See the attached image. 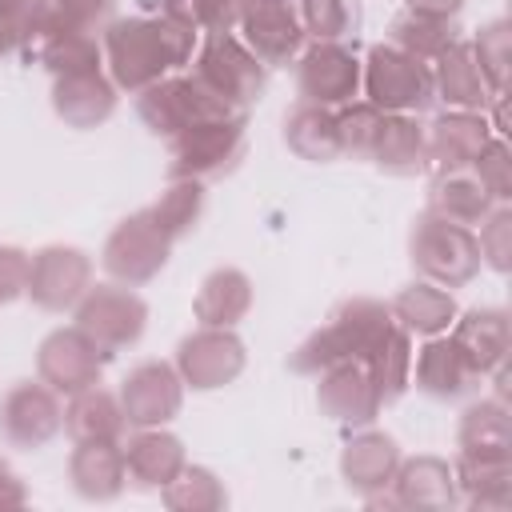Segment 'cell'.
Returning <instances> with one entry per match:
<instances>
[{"instance_id":"cell-5","label":"cell","mask_w":512,"mask_h":512,"mask_svg":"<svg viewBox=\"0 0 512 512\" xmlns=\"http://www.w3.org/2000/svg\"><path fill=\"white\" fill-rule=\"evenodd\" d=\"M360 88H364L368 104H376L380 112H412V116H420L436 100L432 64L400 52L388 40L372 44L368 56L360 60Z\"/></svg>"},{"instance_id":"cell-51","label":"cell","mask_w":512,"mask_h":512,"mask_svg":"<svg viewBox=\"0 0 512 512\" xmlns=\"http://www.w3.org/2000/svg\"><path fill=\"white\" fill-rule=\"evenodd\" d=\"M408 12H420V16H436V20H456L464 0H404Z\"/></svg>"},{"instance_id":"cell-40","label":"cell","mask_w":512,"mask_h":512,"mask_svg":"<svg viewBox=\"0 0 512 512\" xmlns=\"http://www.w3.org/2000/svg\"><path fill=\"white\" fill-rule=\"evenodd\" d=\"M296 16L312 40H352L360 28L356 0H296Z\"/></svg>"},{"instance_id":"cell-13","label":"cell","mask_w":512,"mask_h":512,"mask_svg":"<svg viewBox=\"0 0 512 512\" xmlns=\"http://www.w3.org/2000/svg\"><path fill=\"white\" fill-rule=\"evenodd\" d=\"M92 284V256L76 244H44L32 252L28 300L44 312H68Z\"/></svg>"},{"instance_id":"cell-33","label":"cell","mask_w":512,"mask_h":512,"mask_svg":"<svg viewBox=\"0 0 512 512\" xmlns=\"http://www.w3.org/2000/svg\"><path fill=\"white\" fill-rule=\"evenodd\" d=\"M388 308L416 336H440V332H448L452 320H456V312H460L456 300H452V292L440 288V284H432V280H416V284L400 288Z\"/></svg>"},{"instance_id":"cell-39","label":"cell","mask_w":512,"mask_h":512,"mask_svg":"<svg viewBox=\"0 0 512 512\" xmlns=\"http://www.w3.org/2000/svg\"><path fill=\"white\" fill-rule=\"evenodd\" d=\"M456 40V28L452 20H436V16H420V12H400L392 24H388V44H396L400 52L432 64L448 44Z\"/></svg>"},{"instance_id":"cell-30","label":"cell","mask_w":512,"mask_h":512,"mask_svg":"<svg viewBox=\"0 0 512 512\" xmlns=\"http://www.w3.org/2000/svg\"><path fill=\"white\" fill-rule=\"evenodd\" d=\"M460 456H488V460H512V420L508 404L500 396H484L464 408L456 428Z\"/></svg>"},{"instance_id":"cell-4","label":"cell","mask_w":512,"mask_h":512,"mask_svg":"<svg viewBox=\"0 0 512 512\" xmlns=\"http://www.w3.org/2000/svg\"><path fill=\"white\" fill-rule=\"evenodd\" d=\"M248 148V116H216L188 124L184 132L168 136V176L188 180H220L228 176Z\"/></svg>"},{"instance_id":"cell-45","label":"cell","mask_w":512,"mask_h":512,"mask_svg":"<svg viewBox=\"0 0 512 512\" xmlns=\"http://www.w3.org/2000/svg\"><path fill=\"white\" fill-rule=\"evenodd\" d=\"M44 16H48V0H0V56L24 52V44L36 36Z\"/></svg>"},{"instance_id":"cell-47","label":"cell","mask_w":512,"mask_h":512,"mask_svg":"<svg viewBox=\"0 0 512 512\" xmlns=\"http://www.w3.org/2000/svg\"><path fill=\"white\" fill-rule=\"evenodd\" d=\"M472 172L496 204H508V196H512V148L504 136H492L480 148V156L472 160Z\"/></svg>"},{"instance_id":"cell-43","label":"cell","mask_w":512,"mask_h":512,"mask_svg":"<svg viewBox=\"0 0 512 512\" xmlns=\"http://www.w3.org/2000/svg\"><path fill=\"white\" fill-rule=\"evenodd\" d=\"M160 12L184 28L200 32H232L240 0H160Z\"/></svg>"},{"instance_id":"cell-10","label":"cell","mask_w":512,"mask_h":512,"mask_svg":"<svg viewBox=\"0 0 512 512\" xmlns=\"http://www.w3.org/2000/svg\"><path fill=\"white\" fill-rule=\"evenodd\" d=\"M264 68H288L296 64L304 48V28L296 16V0H240L236 28H232Z\"/></svg>"},{"instance_id":"cell-21","label":"cell","mask_w":512,"mask_h":512,"mask_svg":"<svg viewBox=\"0 0 512 512\" xmlns=\"http://www.w3.org/2000/svg\"><path fill=\"white\" fill-rule=\"evenodd\" d=\"M432 88H436V100H444L448 108H460V112H488L500 100L488 88L476 56H472V44L460 36L432 60Z\"/></svg>"},{"instance_id":"cell-29","label":"cell","mask_w":512,"mask_h":512,"mask_svg":"<svg viewBox=\"0 0 512 512\" xmlns=\"http://www.w3.org/2000/svg\"><path fill=\"white\" fill-rule=\"evenodd\" d=\"M328 320L340 328L344 348H348V360H360V364H368V356L396 328L392 308L384 300H372V296H348V300H340Z\"/></svg>"},{"instance_id":"cell-6","label":"cell","mask_w":512,"mask_h":512,"mask_svg":"<svg viewBox=\"0 0 512 512\" xmlns=\"http://www.w3.org/2000/svg\"><path fill=\"white\" fill-rule=\"evenodd\" d=\"M136 116L144 120L148 132L168 140V136L184 132L188 124L216 120V116H248V112L212 96L192 72H168L156 84H148L144 92H136Z\"/></svg>"},{"instance_id":"cell-15","label":"cell","mask_w":512,"mask_h":512,"mask_svg":"<svg viewBox=\"0 0 512 512\" xmlns=\"http://www.w3.org/2000/svg\"><path fill=\"white\" fill-rule=\"evenodd\" d=\"M116 396H120L124 420L132 428H156V424H168L172 416H180L184 380H180L176 364H168V360H140L136 368H128Z\"/></svg>"},{"instance_id":"cell-9","label":"cell","mask_w":512,"mask_h":512,"mask_svg":"<svg viewBox=\"0 0 512 512\" xmlns=\"http://www.w3.org/2000/svg\"><path fill=\"white\" fill-rule=\"evenodd\" d=\"M64 432V404L40 376L20 380L0 396V440L8 448L36 452Z\"/></svg>"},{"instance_id":"cell-38","label":"cell","mask_w":512,"mask_h":512,"mask_svg":"<svg viewBox=\"0 0 512 512\" xmlns=\"http://www.w3.org/2000/svg\"><path fill=\"white\" fill-rule=\"evenodd\" d=\"M160 500L168 512H220L228 504L224 480L204 464H184L164 488Z\"/></svg>"},{"instance_id":"cell-20","label":"cell","mask_w":512,"mask_h":512,"mask_svg":"<svg viewBox=\"0 0 512 512\" xmlns=\"http://www.w3.org/2000/svg\"><path fill=\"white\" fill-rule=\"evenodd\" d=\"M396 508H416V512H448L460 504L456 496V476H452V464L440 460V456H400L396 464V476L388 484Z\"/></svg>"},{"instance_id":"cell-3","label":"cell","mask_w":512,"mask_h":512,"mask_svg":"<svg viewBox=\"0 0 512 512\" xmlns=\"http://www.w3.org/2000/svg\"><path fill=\"white\" fill-rule=\"evenodd\" d=\"M192 76L220 96L224 104L248 112L268 80V68L256 60V52L236 36V32H204V40L192 52Z\"/></svg>"},{"instance_id":"cell-8","label":"cell","mask_w":512,"mask_h":512,"mask_svg":"<svg viewBox=\"0 0 512 512\" xmlns=\"http://www.w3.org/2000/svg\"><path fill=\"white\" fill-rule=\"evenodd\" d=\"M168 252H172V240L152 224L148 208H140L108 232V240L100 248V264L116 284L140 288V284H148L164 272Z\"/></svg>"},{"instance_id":"cell-32","label":"cell","mask_w":512,"mask_h":512,"mask_svg":"<svg viewBox=\"0 0 512 512\" xmlns=\"http://www.w3.org/2000/svg\"><path fill=\"white\" fill-rule=\"evenodd\" d=\"M64 428H68L72 440H120L128 420H124V408H120L116 392H108L100 384H88V388L68 396Z\"/></svg>"},{"instance_id":"cell-34","label":"cell","mask_w":512,"mask_h":512,"mask_svg":"<svg viewBox=\"0 0 512 512\" xmlns=\"http://www.w3.org/2000/svg\"><path fill=\"white\" fill-rule=\"evenodd\" d=\"M492 204H496V200L484 192V184L476 180L472 168L436 172V180H432V188H428V208H432L436 216H444V220L464 224V228H476V224L488 216Z\"/></svg>"},{"instance_id":"cell-44","label":"cell","mask_w":512,"mask_h":512,"mask_svg":"<svg viewBox=\"0 0 512 512\" xmlns=\"http://www.w3.org/2000/svg\"><path fill=\"white\" fill-rule=\"evenodd\" d=\"M340 360H348V348H344L340 328L328 320L324 328H316L312 336H304V340L296 344V352L288 356V368H292L296 376H320L324 368H332V364H340Z\"/></svg>"},{"instance_id":"cell-27","label":"cell","mask_w":512,"mask_h":512,"mask_svg":"<svg viewBox=\"0 0 512 512\" xmlns=\"http://www.w3.org/2000/svg\"><path fill=\"white\" fill-rule=\"evenodd\" d=\"M452 340L468 352V360L480 368V376H488L500 364H508V348H512L508 312L504 308H468V312H456Z\"/></svg>"},{"instance_id":"cell-42","label":"cell","mask_w":512,"mask_h":512,"mask_svg":"<svg viewBox=\"0 0 512 512\" xmlns=\"http://www.w3.org/2000/svg\"><path fill=\"white\" fill-rule=\"evenodd\" d=\"M472 56L488 80V88L496 96H504V84H508V64H512V32H508V20H492L484 24L472 40Z\"/></svg>"},{"instance_id":"cell-23","label":"cell","mask_w":512,"mask_h":512,"mask_svg":"<svg viewBox=\"0 0 512 512\" xmlns=\"http://www.w3.org/2000/svg\"><path fill=\"white\" fill-rule=\"evenodd\" d=\"M120 448H124L128 480H132V488H140V492H160V488L188 464L184 440H180L176 432H168L164 424H156V428H136Z\"/></svg>"},{"instance_id":"cell-24","label":"cell","mask_w":512,"mask_h":512,"mask_svg":"<svg viewBox=\"0 0 512 512\" xmlns=\"http://www.w3.org/2000/svg\"><path fill=\"white\" fill-rule=\"evenodd\" d=\"M68 480L80 500H92V504L116 500L128 488L120 440H76V448L68 456Z\"/></svg>"},{"instance_id":"cell-31","label":"cell","mask_w":512,"mask_h":512,"mask_svg":"<svg viewBox=\"0 0 512 512\" xmlns=\"http://www.w3.org/2000/svg\"><path fill=\"white\" fill-rule=\"evenodd\" d=\"M456 496L468 508L480 512H504L512 500V460H488V456H456L452 464Z\"/></svg>"},{"instance_id":"cell-16","label":"cell","mask_w":512,"mask_h":512,"mask_svg":"<svg viewBox=\"0 0 512 512\" xmlns=\"http://www.w3.org/2000/svg\"><path fill=\"white\" fill-rule=\"evenodd\" d=\"M316 380H320L316 404L340 428H368L384 408V400H380V392H376V384L360 360H340V364L324 368Z\"/></svg>"},{"instance_id":"cell-25","label":"cell","mask_w":512,"mask_h":512,"mask_svg":"<svg viewBox=\"0 0 512 512\" xmlns=\"http://www.w3.org/2000/svg\"><path fill=\"white\" fill-rule=\"evenodd\" d=\"M120 88L104 68L92 72H72V76H52V108L68 128H96L116 112Z\"/></svg>"},{"instance_id":"cell-35","label":"cell","mask_w":512,"mask_h":512,"mask_svg":"<svg viewBox=\"0 0 512 512\" xmlns=\"http://www.w3.org/2000/svg\"><path fill=\"white\" fill-rule=\"evenodd\" d=\"M284 140L300 160L312 164H328L340 156V136H336V108L324 104H308L300 100L288 120H284Z\"/></svg>"},{"instance_id":"cell-12","label":"cell","mask_w":512,"mask_h":512,"mask_svg":"<svg viewBox=\"0 0 512 512\" xmlns=\"http://www.w3.org/2000/svg\"><path fill=\"white\" fill-rule=\"evenodd\" d=\"M172 364H176L184 388L212 392V388L232 384L244 372L248 352H244V340L232 328H208V324H200L196 332H188L180 340Z\"/></svg>"},{"instance_id":"cell-22","label":"cell","mask_w":512,"mask_h":512,"mask_svg":"<svg viewBox=\"0 0 512 512\" xmlns=\"http://www.w3.org/2000/svg\"><path fill=\"white\" fill-rule=\"evenodd\" d=\"M424 136H428V164L436 172H456V168H472L480 148L492 140V124L488 112L448 108L424 128Z\"/></svg>"},{"instance_id":"cell-26","label":"cell","mask_w":512,"mask_h":512,"mask_svg":"<svg viewBox=\"0 0 512 512\" xmlns=\"http://www.w3.org/2000/svg\"><path fill=\"white\" fill-rule=\"evenodd\" d=\"M368 160L380 172H388V176H420L428 168V136H424V124L412 112H384Z\"/></svg>"},{"instance_id":"cell-37","label":"cell","mask_w":512,"mask_h":512,"mask_svg":"<svg viewBox=\"0 0 512 512\" xmlns=\"http://www.w3.org/2000/svg\"><path fill=\"white\" fill-rule=\"evenodd\" d=\"M364 368H368V376H372L380 400H384V404H396V400L408 392V384H412V332L396 320V328H392L388 340L368 356Z\"/></svg>"},{"instance_id":"cell-50","label":"cell","mask_w":512,"mask_h":512,"mask_svg":"<svg viewBox=\"0 0 512 512\" xmlns=\"http://www.w3.org/2000/svg\"><path fill=\"white\" fill-rule=\"evenodd\" d=\"M20 504H28V488H24V480L8 468V460L0 456V508H20Z\"/></svg>"},{"instance_id":"cell-14","label":"cell","mask_w":512,"mask_h":512,"mask_svg":"<svg viewBox=\"0 0 512 512\" xmlns=\"http://www.w3.org/2000/svg\"><path fill=\"white\" fill-rule=\"evenodd\" d=\"M104 368H108V356L76 324L52 328L36 348V376L60 396H72L88 384H100Z\"/></svg>"},{"instance_id":"cell-49","label":"cell","mask_w":512,"mask_h":512,"mask_svg":"<svg viewBox=\"0 0 512 512\" xmlns=\"http://www.w3.org/2000/svg\"><path fill=\"white\" fill-rule=\"evenodd\" d=\"M112 4L116 0H48V12H56L60 20H68L76 28L96 32L112 20Z\"/></svg>"},{"instance_id":"cell-11","label":"cell","mask_w":512,"mask_h":512,"mask_svg":"<svg viewBox=\"0 0 512 512\" xmlns=\"http://www.w3.org/2000/svg\"><path fill=\"white\" fill-rule=\"evenodd\" d=\"M296 92L308 104L340 108L360 92V56L348 40H312L296 56Z\"/></svg>"},{"instance_id":"cell-19","label":"cell","mask_w":512,"mask_h":512,"mask_svg":"<svg viewBox=\"0 0 512 512\" xmlns=\"http://www.w3.org/2000/svg\"><path fill=\"white\" fill-rule=\"evenodd\" d=\"M396 464H400L396 440L388 432H376L372 424L352 432L340 448V476L364 500L376 496V492H388V484L396 476Z\"/></svg>"},{"instance_id":"cell-28","label":"cell","mask_w":512,"mask_h":512,"mask_svg":"<svg viewBox=\"0 0 512 512\" xmlns=\"http://www.w3.org/2000/svg\"><path fill=\"white\" fill-rule=\"evenodd\" d=\"M252 308V280L248 272L224 264V268H212L200 288H196V320L208 324V328H236Z\"/></svg>"},{"instance_id":"cell-41","label":"cell","mask_w":512,"mask_h":512,"mask_svg":"<svg viewBox=\"0 0 512 512\" xmlns=\"http://www.w3.org/2000/svg\"><path fill=\"white\" fill-rule=\"evenodd\" d=\"M380 120L384 112L368 100H348L336 108V136H340V156H352V160H368L372 156V144H376V132H380Z\"/></svg>"},{"instance_id":"cell-18","label":"cell","mask_w":512,"mask_h":512,"mask_svg":"<svg viewBox=\"0 0 512 512\" xmlns=\"http://www.w3.org/2000/svg\"><path fill=\"white\" fill-rule=\"evenodd\" d=\"M412 380L432 400H460L480 388V368L452 336H424V348L412 352Z\"/></svg>"},{"instance_id":"cell-7","label":"cell","mask_w":512,"mask_h":512,"mask_svg":"<svg viewBox=\"0 0 512 512\" xmlns=\"http://www.w3.org/2000/svg\"><path fill=\"white\" fill-rule=\"evenodd\" d=\"M76 328L112 360L116 352L132 348L148 328V304L128 284H88V292L76 300Z\"/></svg>"},{"instance_id":"cell-46","label":"cell","mask_w":512,"mask_h":512,"mask_svg":"<svg viewBox=\"0 0 512 512\" xmlns=\"http://www.w3.org/2000/svg\"><path fill=\"white\" fill-rule=\"evenodd\" d=\"M476 248H480V264L508 272L512 268V208L508 204H492L488 216L480 220L476 232Z\"/></svg>"},{"instance_id":"cell-17","label":"cell","mask_w":512,"mask_h":512,"mask_svg":"<svg viewBox=\"0 0 512 512\" xmlns=\"http://www.w3.org/2000/svg\"><path fill=\"white\" fill-rule=\"evenodd\" d=\"M24 56L36 60L40 68H48L52 76H72V72H92L104 68V48L100 36L88 28H76L68 20H60L56 12H48L36 28V36L24 44Z\"/></svg>"},{"instance_id":"cell-2","label":"cell","mask_w":512,"mask_h":512,"mask_svg":"<svg viewBox=\"0 0 512 512\" xmlns=\"http://www.w3.org/2000/svg\"><path fill=\"white\" fill-rule=\"evenodd\" d=\"M408 260L420 272V280H432L440 288H464L468 280L480 276V248H476V232L436 216L432 208H424L412 220L408 232Z\"/></svg>"},{"instance_id":"cell-36","label":"cell","mask_w":512,"mask_h":512,"mask_svg":"<svg viewBox=\"0 0 512 512\" xmlns=\"http://www.w3.org/2000/svg\"><path fill=\"white\" fill-rule=\"evenodd\" d=\"M152 224L176 244L184 236H192V228L204 216V180H188V176H168V188L148 204Z\"/></svg>"},{"instance_id":"cell-1","label":"cell","mask_w":512,"mask_h":512,"mask_svg":"<svg viewBox=\"0 0 512 512\" xmlns=\"http://www.w3.org/2000/svg\"><path fill=\"white\" fill-rule=\"evenodd\" d=\"M104 48V68L120 92H144L168 72H180L192 52H196V32L168 20L164 12L156 16H120L104 24L100 36Z\"/></svg>"},{"instance_id":"cell-48","label":"cell","mask_w":512,"mask_h":512,"mask_svg":"<svg viewBox=\"0 0 512 512\" xmlns=\"http://www.w3.org/2000/svg\"><path fill=\"white\" fill-rule=\"evenodd\" d=\"M28 268H32V252L16 244H0V304H12L28 292Z\"/></svg>"}]
</instances>
